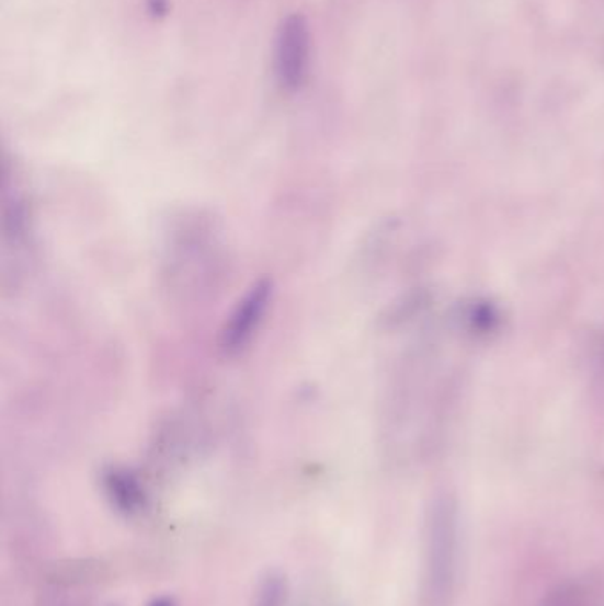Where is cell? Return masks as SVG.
Instances as JSON below:
<instances>
[{
	"mask_svg": "<svg viewBox=\"0 0 604 606\" xmlns=\"http://www.w3.org/2000/svg\"><path fill=\"white\" fill-rule=\"evenodd\" d=\"M459 513L451 496H438L425 518L422 597L425 606H453L459 580Z\"/></svg>",
	"mask_w": 604,
	"mask_h": 606,
	"instance_id": "cell-1",
	"label": "cell"
},
{
	"mask_svg": "<svg viewBox=\"0 0 604 606\" xmlns=\"http://www.w3.org/2000/svg\"><path fill=\"white\" fill-rule=\"evenodd\" d=\"M309 62V24L301 14H290L278 27L275 43V71L278 82L289 91H296L307 79Z\"/></svg>",
	"mask_w": 604,
	"mask_h": 606,
	"instance_id": "cell-2",
	"label": "cell"
},
{
	"mask_svg": "<svg viewBox=\"0 0 604 606\" xmlns=\"http://www.w3.org/2000/svg\"><path fill=\"white\" fill-rule=\"evenodd\" d=\"M272 300V284L267 281L254 284L241 298L231 318L221 333V347L226 353H238L249 343L259 324L266 315L267 304Z\"/></svg>",
	"mask_w": 604,
	"mask_h": 606,
	"instance_id": "cell-3",
	"label": "cell"
},
{
	"mask_svg": "<svg viewBox=\"0 0 604 606\" xmlns=\"http://www.w3.org/2000/svg\"><path fill=\"white\" fill-rule=\"evenodd\" d=\"M103 490L117 513L135 516L146 507V493L139 479L125 468H109L103 473Z\"/></svg>",
	"mask_w": 604,
	"mask_h": 606,
	"instance_id": "cell-4",
	"label": "cell"
},
{
	"mask_svg": "<svg viewBox=\"0 0 604 606\" xmlns=\"http://www.w3.org/2000/svg\"><path fill=\"white\" fill-rule=\"evenodd\" d=\"M543 606H604V591L591 579H572L558 583Z\"/></svg>",
	"mask_w": 604,
	"mask_h": 606,
	"instance_id": "cell-5",
	"label": "cell"
},
{
	"mask_svg": "<svg viewBox=\"0 0 604 606\" xmlns=\"http://www.w3.org/2000/svg\"><path fill=\"white\" fill-rule=\"evenodd\" d=\"M250 606H287V582L278 571H267L259 580Z\"/></svg>",
	"mask_w": 604,
	"mask_h": 606,
	"instance_id": "cell-6",
	"label": "cell"
},
{
	"mask_svg": "<svg viewBox=\"0 0 604 606\" xmlns=\"http://www.w3.org/2000/svg\"><path fill=\"white\" fill-rule=\"evenodd\" d=\"M146 606H178V603H175L172 596H157L152 597L151 602Z\"/></svg>",
	"mask_w": 604,
	"mask_h": 606,
	"instance_id": "cell-7",
	"label": "cell"
}]
</instances>
